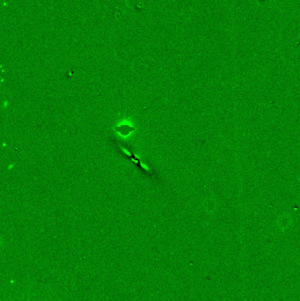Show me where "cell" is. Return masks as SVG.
Masks as SVG:
<instances>
[{
  "mask_svg": "<svg viewBox=\"0 0 300 301\" xmlns=\"http://www.w3.org/2000/svg\"><path fill=\"white\" fill-rule=\"evenodd\" d=\"M121 149H122V152H123L124 154L127 155V156H129V157H131L130 152L128 149H126V148H124V147H121Z\"/></svg>",
  "mask_w": 300,
  "mask_h": 301,
  "instance_id": "cell-1",
  "label": "cell"
},
{
  "mask_svg": "<svg viewBox=\"0 0 300 301\" xmlns=\"http://www.w3.org/2000/svg\"><path fill=\"white\" fill-rule=\"evenodd\" d=\"M9 106H10V103H9V101H8L7 100H5L3 101V103H2V108H4V109L8 108H9Z\"/></svg>",
  "mask_w": 300,
  "mask_h": 301,
  "instance_id": "cell-2",
  "label": "cell"
},
{
  "mask_svg": "<svg viewBox=\"0 0 300 301\" xmlns=\"http://www.w3.org/2000/svg\"><path fill=\"white\" fill-rule=\"evenodd\" d=\"M14 167H15V163H10V164H8L7 165L6 168H7V170H9V171H12V170L14 168Z\"/></svg>",
  "mask_w": 300,
  "mask_h": 301,
  "instance_id": "cell-3",
  "label": "cell"
},
{
  "mask_svg": "<svg viewBox=\"0 0 300 301\" xmlns=\"http://www.w3.org/2000/svg\"><path fill=\"white\" fill-rule=\"evenodd\" d=\"M140 165H141V167L144 168V169H145L146 171H150V168H149V167L147 166L146 164L145 163H144V162H140Z\"/></svg>",
  "mask_w": 300,
  "mask_h": 301,
  "instance_id": "cell-4",
  "label": "cell"
},
{
  "mask_svg": "<svg viewBox=\"0 0 300 301\" xmlns=\"http://www.w3.org/2000/svg\"><path fill=\"white\" fill-rule=\"evenodd\" d=\"M6 146H7V144H6L5 142H3V144H2V148H5Z\"/></svg>",
  "mask_w": 300,
  "mask_h": 301,
  "instance_id": "cell-5",
  "label": "cell"
}]
</instances>
